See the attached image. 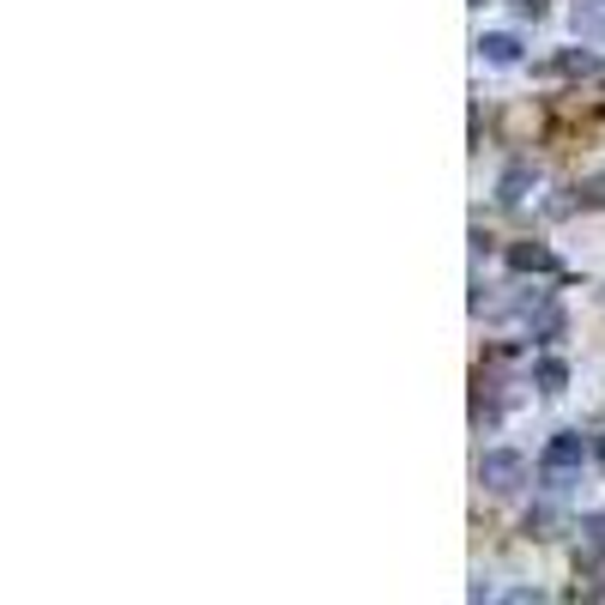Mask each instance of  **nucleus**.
Here are the masks:
<instances>
[{
    "label": "nucleus",
    "mask_w": 605,
    "mask_h": 605,
    "mask_svg": "<svg viewBox=\"0 0 605 605\" xmlns=\"http://www.w3.org/2000/svg\"><path fill=\"white\" fill-rule=\"evenodd\" d=\"M521 188H526V170H514L509 182H503V200H521Z\"/></svg>",
    "instance_id": "11"
},
{
    "label": "nucleus",
    "mask_w": 605,
    "mask_h": 605,
    "mask_svg": "<svg viewBox=\"0 0 605 605\" xmlns=\"http://www.w3.org/2000/svg\"><path fill=\"white\" fill-rule=\"evenodd\" d=\"M594 67H599V61L587 55V49H570V55H557V61H551V73H594Z\"/></svg>",
    "instance_id": "6"
},
{
    "label": "nucleus",
    "mask_w": 605,
    "mask_h": 605,
    "mask_svg": "<svg viewBox=\"0 0 605 605\" xmlns=\"http://www.w3.org/2000/svg\"><path fill=\"white\" fill-rule=\"evenodd\" d=\"M526 479V460L514 455V448H491V455L479 460V484L484 491H521Z\"/></svg>",
    "instance_id": "2"
},
{
    "label": "nucleus",
    "mask_w": 605,
    "mask_h": 605,
    "mask_svg": "<svg viewBox=\"0 0 605 605\" xmlns=\"http://www.w3.org/2000/svg\"><path fill=\"white\" fill-rule=\"evenodd\" d=\"M575 200H582V206H605V176H587V182L575 188Z\"/></svg>",
    "instance_id": "8"
},
{
    "label": "nucleus",
    "mask_w": 605,
    "mask_h": 605,
    "mask_svg": "<svg viewBox=\"0 0 605 605\" xmlns=\"http://www.w3.org/2000/svg\"><path fill=\"white\" fill-rule=\"evenodd\" d=\"M479 55L491 61V67H514V61H521V43H514V36H484Z\"/></svg>",
    "instance_id": "4"
},
{
    "label": "nucleus",
    "mask_w": 605,
    "mask_h": 605,
    "mask_svg": "<svg viewBox=\"0 0 605 605\" xmlns=\"http://www.w3.org/2000/svg\"><path fill=\"white\" fill-rule=\"evenodd\" d=\"M575 31H582V36H594V43H599V36H605V19H599V12H575Z\"/></svg>",
    "instance_id": "9"
},
{
    "label": "nucleus",
    "mask_w": 605,
    "mask_h": 605,
    "mask_svg": "<svg viewBox=\"0 0 605 605\" xmlns=\"http://www.w3.org/2000/svg\"><path fill=\"white\" fill-rule=\"evenodd\" d=\"M594 455H599V460H605V436H599V442H594Z\"/></svg>",
    "instance_id": "13"
},
{
    "label": "nucleus",
    "mask_w": 605,
    "mask_h": 605,
    "mask_svg": "<svg viewBox=\"0 0 605 605\" xmlns=\"http://www.w3.org/2000/svg\"><path fill=\"white\" fill-rule=\"evenodd\" d=\"M533 382H539V388H545V394H563V382H570V369H563L557 357H539V364H533Z\"/></svg>",
    "instance_id": "5"
},
{
    "label": "nucleus",
    "mask_w": 605,
    "mask_h": 605,
    "mask_svg": "<svg viewBox=\"0 0 605 605\" xmlns=\"http://www.w3.org/2000/svg\"><path fill=\"white\" fill-rule=\"evenodd\" d=\"M509 267H514V273H551L557 261H551L545 242H514V249H509Z\"/></svg>",
    "instance_id": "3"
},
{
    "label": "nucleus",
    "mask_w": 605,
    "mask_h": 605,
    "mask_svg": "<svg viewBox=\"0 0 605 605\" xmlns=\"http://www.w3.org/2000/svg\"><path fill=\"white\" fill-rule=\"evenodd\" d=\"M582 460H587V442L575 430H563V436H551V448L539 455V472H545L551 491H563V484H570V472L582 467Z\"/></svg>",
    "instance_id": "1"
},
{
    "label": "nucleus",
    "mask_w": 605,
    "mask_h": 605,
    "mask_svg": "<svg viewBox=\"0 0 605 605\" xmlns=\"http://www.w3.org/2000/svg\"><path fill=\"white\" fill-rule=\"evenodd\" d=\"M582 533L594 539V545H605V514H587V521H582Z\"/></svg>",
    "instance_id": "10"
},
{
    "label": "nucleus",
    "mask_w": 605,
    "mask_h": 605,
    "mask_svg": "<svg viewBox=\"0 0 605 605\" xmlns=\"http://www.w3.org/2000/svg\"><path fill=\"white\" fill-rule=\"evenodd\" d=\"M514 12H521V19H539V12H545V0H514Z\"/></svg>",
    "instance_id": "12"
},
{
    "label": "nucleus",
    "mask_w": 605,
    "mask_h": 605,
    "mask_svg": "<svg viewBox=\"0 0 605 605\" xmlns=\"http://www.w3.org/2000/svg\"><path fill=\"white\" fill-rule=\"evenodd\" d=\"M533 333H539V340H557V333H563V309H539Z\"/></svg>",
    "instance_id": "7"
}]
</instances>
